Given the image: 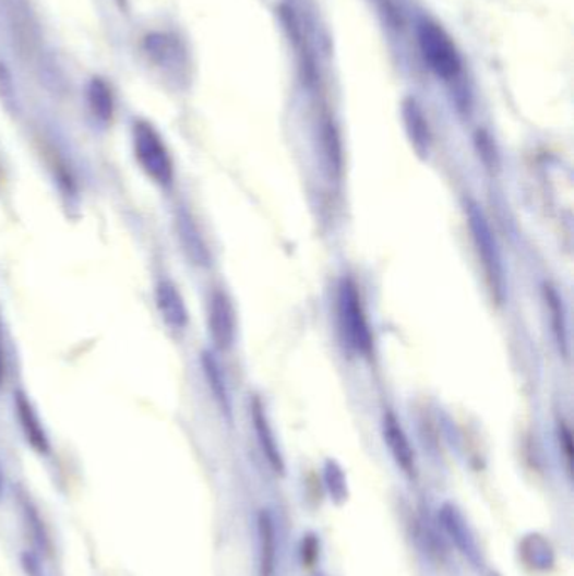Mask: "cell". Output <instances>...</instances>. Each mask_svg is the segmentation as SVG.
Instances as JSON below:
<instances>
[{
  "mask_svg": "<svg viewBox=\"0 0 574 576\" xmlns=\"http://www.w3.org/2000/svg\"><path fill=\"white\" fill-rule=\"evenodd\" d=\"M133 151H135L136 163L148 179L163 188L172 184V157L163 137L151 123L139 122L133 127Z\"/></svg>",
  "mask_w": 574,
  "mask_h": 576,
  "instance_id": "cell-1",
  "label": "cell"
},
{
  "mask_svg": "<svg viewBox=\"0 0 574 576\" xmlns=\"http://www.w3.org/2000/svg\"><path fill=\"white\" fill-rule=\"evenodd\" d=\"M467 219L468 226H470L471 238H474L475 247H477L479 259L482 260L487 278H489L498 299H502L505 290L504 263H502L498 241L493 237L489 221H487L486 215H483V211L480 209L479 204L474 203V201H468L467 203Z\"/></svg>",
  "mask_w": 574,
  "mask_h": 576,
  "instance_id": "cell-2",
  "label": "cell"
},
{
  "mask_svg": "<svg viewBox=\"0 0 574 576\" xmlns=\"http://www.w3.org/2000/svg\"><path fill=\"white\" fill-rule=\"evenodd\" d=\"M339 319L344 337L350 348L369 355L372 349V334L361 302V293L350 278H344L339 287Z\"/></svg>",
  "mask_w": 574,
  "mask_h": 576,
  "instance_id": "cell-3",
  "label": "cell"
},
{
  "mask_svg": "<svg viewBox=\"0 0 574 576\" xmlns=\"http://www.w3.org/2000/svg\"><path fill=\"white\" fill-rule=\"evenodd\" d=\"M420 45L424 60L434 73L445 80L457 79L461 73V60H458L455 46L439 24L431 23V21L421 23Z\"/></svg>",
  "mask_w": 574,
  "mask_h": 576,
  "instance_id": "cell-4",
  "label": "cell"
},
{
  "mask_svg": "<svg viewBox=\"0 0 574 576\" xmlns=\"http://www.w3.org/2000/svg\"><path fill=\"white\" fill-rule=\"evenodd\" d=\"M210 333L217 349L228 351L236 339V312L231 300L222 290L210 299Z\"/></svg>",
  "mask_w": 574,
  "mask_h": 576,
  "instance_id": "cell-5",
  "label": "cell"
},
{
  "mask_svg": "<svg viewBox=\"0 0 574 576\" xmlns=\"http://www.w3.org/2000/svg\"><path fill=\"white\" fill-rule=\"evenodd\" d=\"M155 302L164 322L172 331H184L189 322L188 307L179 288L170 280H163L155 290Z\"/></svg>",
  "mask_w": 574,
  "mask_h": 576,
  "instance_id": "cell-6",
  "label": "cell"
},
{
  "mask_svg": "<svg viewBox=\"0 0 574 576\" xmlns=\"http://www.w3.org/2000/svg\"><path fill=\"white\" fill-rule=\"evenodd\" d=\"M383 435L396 464L402 467L403 472L412 476L415 473V452L409 445L405 430L399 425L398 418L394 417L391 411L384 415Z\"/></svg>",
  "mask_w": 574,
  "mask_h": 576,
  "instance_id": "cell-7",
  "label": "cell"
},
{
  "mask_svg": "<svg viewBox=\"0 0 574 576\" xmlns=\"http://www.w3.org/2000/svg\"><path fill=\"white\" fill-rule=\"evenodd\" d=\"M260 576L276 575V531L272 514L263 509L259 516Z\"/></svg>",
  "mask_w": 574,
  "mask_h": 576,
  "instance_id": "cell-8",
  "label": "cell"
},
{
  "mask_svg": "<svg viewBox=\"0 0 574 576\" xmlns=\"http://www.w3.org/2000/svg\"><path fill=\"white\" fill-rule=\"evenodd\" d=\"M253 423L256 433H259L263 452H265L266 458H268V463L272 464L276 472H284V460H282L280 451L276 447L275 436H273L265 411H263L262 403L259 399H254L253 403Z\"/></svg>",
  "mask_w": 574,
  "mask_h": 576,
  "instance_id": "cell-9",
  "label": "cell"
},
{
  "mask_svg": "<svg viewBox=\"0 0 574 576\" xmlns=\"http://www.w3.org/2000/svg\"><path fill=\"white\" fill-rule=\"evenodd\" d=\"M546 302H548V311L551 314L552 331L557 336L558 346H560L563 356H567V325L566 317H564L563 300L558 296L557 290L551 285L545 287Z\"/></svg>",
  "mask_w": 574,
  "mask_h": 576,
  "instance_id": "cell-10",
  "label": "cell"
},
{
  "mask_svg": "<svg viewBox=\"0 0 574 576\" xmlns=\"http://www.w3.org/2000/svg\"><path fill=\"white\" fill-rule=\"evenodd\" d=\"M17 415L23 425L24 432H26L27 439L31 440V444L37 448V451H46L48 442H46L45 432H43L41 423L37 420L36 413L31 408L29 401L24 398L23 395L17 396Z\"/></svg>",
  "mask_w": 574,
  "mask_h": 576,
  "instance_id": "cell-11",
  "label": "cell"
},
{
  "mask_svg": "<svg viewBox=\"0 0 574 576\" xmlns=\"http://www.w3.org/2000/svg\"><path fill=\"white\" fill-rule=\"evenodd\" d=\"M89 105L93 113L98 119L108 122L113 115V98H111L110 88L101 80H95L89 86Z\"/></svg>",
  "mask_w": 574,
  "mask_h": 576,
  "instance_id": "cell-12",
  "label": "cell"
},
{
  "mask_svg": "<svg viewBox=\"0 0 574 576\" xmlns=\"http://www.w3.org/2000/svg\"><path fill=\"white\" fill-rule=\"evenodd\" d=\"M204 371H206L207 380H210V386L213 388L214 396L217 401L229 411V395L226 389L225 377H223L222 370L217 367V362L210 355H204L203 358Z\"/></svg>",
  "mask_w": 574,
  "mask_h": 576,
  "instance_id": "cell-13",
  "label": "cell"
},
{
  "mask_svg": "<svg viewBox=\"0 0 574 576\" xmlns=\"http://www.w3.org/2000/svg\"><path fill=\"white\" fill-rule=\"evenodd\" d=\"M409 132H411V141L417 148L420 156H428V148H430V135H428L427 125L421 119L418 111H408Z\"/></svg>",
  "mask_w": 574,
  "mask_h": 576,
  "instance_id": "cell-14",
  "label": "cell"
},
{
  "mask_svg": "<svg viewBox=\"0 0 574 576\" xmlns=\"http://www.w3.org/2000/svg\"><path fill=\"white\" fill-rule=\"evenodd\" d=\"M5 376V359L4 351H2V346H0V384L4 381Z\"/></svg>",
  "mask_w": 574,
  "mask_h": 576,
  "instance_id": "cell-15",
  "label": "cell"
},
{
  "mask_svg": "<svg viewBox=\"0 0 574 576\" xmlns=\"http://www.w3.org/2000/svg\"><path fill=\"white\" fill-rule=\"evenodd\" d=\"M2 491H4V477H2V470H0V495H2Z\"/></svg>",
  "mask_w": 574,
  "mask_h": 576,
  "instance_id": "cell-16",
  "label": "cell"
}]
</instances>
